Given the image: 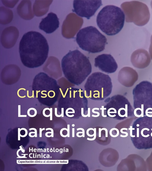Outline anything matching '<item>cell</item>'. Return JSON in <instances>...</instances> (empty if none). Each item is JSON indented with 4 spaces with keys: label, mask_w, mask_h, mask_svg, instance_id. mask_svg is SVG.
Wrapping results in <instances>:
<instances>
[{
    "label": "cell",
    "mask_w": 152,
    "mask_h": 171,
    "mask_svg": "<svg viewBox=\"0 0 152 171\" xmlns=\"http://www.w3.org/2000/svg\"><path fill=\"white\" fill-rule=\"evenodd\" d=\"M49 47L45 38L39 32L31 31L25 33L19 45L21 61L30 68L43 65L48 57Z\"/></svg>",
    "instance_id": "6da1fadb"
},
{
    "label": "cell",
    "mask_w": 152,
    "mask_h": 171,
    "mask_svg": "<svg viewBox=\"0 0 152 171\" xmlns=\"http://www.w3.org/2000/svg\"><path fill=\"white\" fill-rule=\"evenodd\" d=\"M61 67L66 78L77 86L82 84L92 72L89 59L78 50L70 51L63 57Z\"/></svg>",
    "instance_id": "7a4b0ae2"
},
{
    "label": "cell",
    "mask_w": 152,
    "mask_h": 171,
    "mask_svg": "<svg viewBox=\"0 0 152 171\" xmlns=\"http://www.w3.org/2000/svg\"><path fill=\"white\" fill-rule=\"evenodd\" d=\"M125 17L124 12L120 7L113 5H107L98 13L96 23L100 29L106 34L114 35L123 28Z\"/></svg>",
    "instance_id": "3957f363"
},
{
    "label": "cell",
    "mask_w": 152,
    "mask_h": 171,
    "mask_svg": "<svg viewBox=\"0 0 152 171\" xmlns=\"http://www.w3.org/2000/svg\"><path fill=\"white\" fill-rule=\"evenodd\" d=\"M32 88L34 96L40 102L50 105L57 101L60 87L56 80L40 72L34 78Z\"/></svg>",
    "instance_id": "277c9868"
},
{
    "label": "cell",
    "mask_w": 152,
    "mask_h": 171,
    "mask_svg": "<svg viewBox=\"0 0 152 171\" xmlns=\"http://www.w3.org/2000/svg\"><path fill=\"white\" fill-rule=\"evenodd\" d=\"M129 129L132 141L136 148H152V115L139 117Z\"/></svg>",
    "instance_id": "5b68a950"
},
{
    "label": "cell",
    "mask_w": 152,
    "mask_h": 171,
    "mask_svg": "<svg viewBox=\"0 0 152 171\" xmlns=\"http://www.w3.org/2000/svg\"><path fill=\"white\" fill-rule=\"evenodd\" d=\"M84 88L87 98L102 100L111 94L113 88L109 76L101 72H95L88 78Z\"/></svg>",
    "instance_id": "8992f818"
},
{
    "label": "cell",
    "mask_w": 152,
    "mask_h": 171,
    "mask_svg": "<svg viewBox=\"0 0 152 171\" xmlns=\"http://www.w3.org/2000/svg\"><path fill=\"white\" fill-rule=\"evenodd\" d=\"M76 40L80 48L91 53L103 51L107 43L106 37L92 26L80 29L76 35Z\"/></svg>",
    "instance_id": "52a82bcc"
},
{
    "label": "cell",
    "mask_w": 152,
    "mask_h": 171,
    "mask_svg": "<svg viewBox=\"0 0 152 171\" xmlns=\"http://www.w3.org/2000/svg\"><path fill=\"white\" fill-rule=\"evenodd\" d=\"M134 114L140 117L150 116L152 113V83L143 80L137 84L132 91Z\"/></svg>",
    "instance_id": "ba28073f"
},
{
    "label": "cell",
    "mask_w": 152,
    "mask_h": 171,
    "mask_svg": "<svg viewBox=\"0 0 152 171\" xmlns=\"http://www.w3.org/2000/svg\"><path fill=\"white\" fill-rule=\"evenodd\" d=\"M60 104L63 105L61 108L67 107L65 110L66 115L70 117L75 116L76 113L74 108L78 112L81 111V109H85L87 103V99L82 88L73 87L66 88L61 93L59 99Z\"/></svg>",
    "instance_id": "9c48e42d"
},
{
    "label": "cell",
    "mask_w": 152,
    "mask_h": 171,
    "mask_svg": "<svg viewBox=\"0 0 152 171\" xmlns=\"http://www.w3.org/2000/svg\"><path fill=\"white\" fill-rule=\"evenodd\" d=\"M108 102L107 113L108 115L111 117V115L116 114L118 117L126 118L134 115V109L128 100L123 95L117 94L107 98L105 100Z\"/></svg>",
    "instance_id": "30bf717a"
},
{
    "label": "cell",
    "mask_w": 152,
    "mask_h": 171,
    "mask_svg": "<svg viewBox=\"0 0 152 171\" xmlns=\"http://www.w3.org/2000/svg\"><path fill=\"white\" fill-rule=\"evenodd\" d=\"M102 5L101 0H74L73 11L79 16L89 19Z\"/></svg>",
    "instance_id": "8fae6325"
},
{
    "label": "cell",
    "mask_w": 152,
    "mask_h": 171,
    "mask_svg": "<svg viewBox=\"0 0 152 171\" xmlns=\"http://www.w3.org/2000/svg\"><path fill=\"white\" fill-rule=\"evenodd\" d=\"M94 66L102 72L107 74L115 72L118 66L113 57L110 54H103L94 59Z\"/></svg>",
    "instance_id": "7c38bea8"
},
{
    "label": "cell",
    "mask_w": 152,
    "mask_h": 171,
    "mask_svg": "<svg viewBox=\"0 0 152 171\" xmlns=\"http://www.w3.org/2000/svg\"><path fill=\"white\" fill-rule=\"evenodd\" d=\"M59 19L56 14L50 12L46 17L42 19L39 28L47 34H51L59 27Z\"/></svg>",
    "instance_id": "4fadbf2b"
},
{
    "label": "cell",
    "mask_w": 152,
    "mask_h": 171,
    "mask_svg": "<svg viewBox=\"0 0 152 171\" xmlns=\"http://www.w3.org/2000/svg\"><path fill=\"white\" fill-rule=\"evenodd\" d=\"M27 113L29 116L33 117H35L37 115V111L34 108H31L28 110Z\"/></svg>",
    "instance_id": "5bb4252c"
},
{
    "label": "cell",
    "mask_w": 152,
    "mask_h": 171,
    "mask_svg": "<svg viewBox=\"0 0 152 171\" xmlns=\"http://www.w3.org/2000/svg\"><path fill=\"white\" fill-rule=\"evenodd\" d=\"M123 130H127V128H122L121 130H120V132L122 133H124V134H126V135H120V137H126L127 136H128V134L127 132H123Z\"/></svg>",
    "instance_id": "9a60e30c"
},
{
    "label": "cell",
    "mask_w": 152,
    "mask_h": 171,
    "mask_svg": "<svg viewBox=\"0 0 152 171\" xmlns=\"http://www.w3.org/2000/svg\"><path fill=\"white\" fill-rule=\"evenodd\" d=\"M94 131L95 132V134L94 136V137L92 138H90L88 137L87 138V140H94L96 138V128H94Z\"/></svg>",
    "instance_id": "2e32d148"
},
{
    "label": "cell",
    "mask_w": 152,
    "mask_h": 171,
    "mask_svg": "<svg viewBox=\"0 0 152 171\" xmlns=\"http://www.w3.org/2000/svg\"><path fill=\"white\" fill-rule=\"evenodd\" d=\"M77 131H78L79 130H82L83 132V133L82 134V137H85V130L84 129L82 128H78L77 129Z\"/></svg>",
    "instance_id": "e0dca14e"
},
{
    "label": "cell",
    "mask_w": 152,
    "mask_h": 171,
    "mask_svg": "<svg viewBox=\"0 0 152 171\" xmlns=\"http://www.w3.org/2000/svg\"><path fill=\"white\" fill-rule=\"evenodd\" d=\"M29 130L31 131V130H34V131L35 132V137H37V129L35 128H31L29 129Z\"/></svg>",
    "instance_id": "ac0fdd59"
},
{
    "label": "cell",
    "mask_w": 152,
    "mask_h": 171,
    "mask_svg": "<svg viewBox=\"0 0 152 171\" xmlns=\"http://www.w3.org/2000/svg\"><path fill=\"white\" fill-rule=\"evenodd\" d=\"M51 130V132H52V133L51 134V135H52L51 137H53V132H53V129L52 128H46V131H47L48 130Z\"/></svg>",
    "instance_id": "d6986e66"
},
{
    "label": "cell",
    "mask_w": 152,
    "mask_h": 171,
    "mask_svg": "<svg viewBox=\"0 0 152 171\" xmlns=\"http://www.w3.org/2000/svg\"><path fill=\"white\" fill-rule=\"evenodd\" d=\"M45 128H43L42 129L41 128H39V137H42V131L45 130Z\"/></svg>",
    "instance_id": "ffe728a7"
},
{
    "label": "cell",
    "mask_w": 152,
    "mask_h": 171,
    "mask_svg": "<svg viewBox=\"0 0 152 171\" xmlns=\"http://www.w3.org/2000/svg\"><path fill=\"white\" fill-rule=\"evenodd\" d=\"M102 108H100V110H102V116L103 117H107V115H104V109L103 108V107H102Z\"/></svg>",
    "instance_id": "44dd1931"
},
{
    "label": "cell",
    "mask_w": 152,
    "mask_h": 171,
    "mask_svg": "<svg viewBox=\"0 0 152 171\" xmlns=\"http://www.w3.org/2000/svg\"><path fill=\"white\" fill-rule=\"evenodd\" d=\"M102 131V130H104L105 131V137H108V131L106 128H102L101 129Z\"/></svg>",
    "instance_id": "7402d4cb"
},
{
    "label": "cell",
    "mask_w": 152,
    "mask_h": 171,
    "mask_svg": "<svg viewBox=\"0 0 152 171\" xmlns=\"http://www.w3.org/2000/svg\"><path fill=\"white\" fill-rule=\"evenodd\" d=\"M92 112L93 113H97V114H98L97 115H92V116L94 117H98V116H99V112L94 111V109H92Z\"/></svg>",
    "instance_id": "603a6c76"
},
{
    "label": "cell",
    "mask_w": 152,
    "mask_h": 171,
    "mask_svg": "<svg viewBox=\"0 0 152 171\" xmlns=\"http://www.w3.org/2000/svg\"><path fill=\"white\" fill-rule=\"evenodd\" d=\"M67 129H68V131L67 132V137H69V128H70V125L69 124H68L67 125Z\"/></svg>",
    "instance_id": "cb8c5ba5"
},
{
    "label": "cell",
    "mask_w": 152,
    "mask_h": 171,
    "mask_svg": "<svg viewBox=\"0 0 152 171\" xmlns=\"http://www.w3.org/2000/svg\"><path fill=\"white\" fill-rule=\"evenodd\" d=\"M99 137H101V132L102 131L101 129L100 128H99Z\"/></svg>",
    "instance_id": "d4e9b609"
},
{
    "label": "cell",
    "mask_w": 152,
    "mask_h": 171,
    "mask_svg": "<svg viewBox=\"0 0 152 171\" xmlns=\"http://www.w3.org/2000/svg\"><path fill=\"white\" fill-rule=\"evenodd\" d=\"M72 137H75V128H72Z\"/></svg>",
    "instance_id": "484cf974"
},
{
    "label": "cell",
    "mask_w": 152,
    "mask_h": 171,
    "mask_svg": "<svg viewBox=\"0 0 152 171\" xmlns=\"http://www.w3.org/2000/svg\"><path fill=\"white\" fill-rule=\"evenodd\" d=\"M22 146H20L19 147L21 149V150L22 151V152L23 153H24V151H25V150H24V149H23V148L22 147Z\"/></svg>",
    "instance_id": "4316f807"
},
{
    "label": "cell",
    "mask_w": 152,
    "mask_h": 171,
    "mask_svg": "<svg viewBox=\"0 0 152 171\" xmlns=\"http://www.w3.org/2000/svg\"><path fill=\"white\" fill-rule=\"evenodd\" d=\"M75 126V125L74 124H72V127H74Z\"/></svg>",
    "instance_id": "83f0119b"
}]
</instances>
